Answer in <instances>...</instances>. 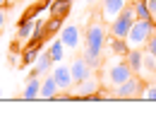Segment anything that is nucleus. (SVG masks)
<instances>
[{
  "mask_svg": "<svg viewBox=\"0 0 156 140\" xmlns=\"http://www.w3.org/2000/svg\"><path fill=\"white\" fill-rule=\"evenodd\" d=\"M84 44H87V48H84V58L89 60V65L91 68H98L101 65V51H103V46H106V27H103V17L98 20L89 22V27H87V32H84Z\"/></svg>",
  "mask_w": 156,
  "mask_h": 140,
  "instance_id": "f257e3e1",
  "label": "nucleus"
},
{
  "mask_svg": "<svg viewBox=\"0 0 156 140\" xmlns=\"http://www.w3.org/2000/svg\"><path fill=\"white\" fill-rule=\"evenodd\" d=\"M156 32V22L154 20H137L127 34V44L130 48H139V46H147V41L151 39V34Z\"/></svg>",
  "mask_w": 156,
  "mask_h": 140,
  "instance_id": "f03ea898",
  "label": "nucleus"
},
{
  "mask_svg": "<svg viewBox=\"0 0 156 140\" xmlns=\"http://www.w3.org/2000/svg\"><path fill=\"white\" fill-rule=\"evenodd\" d=\"M135 22H137L135 5H125L122 12H120L115 20H113V24H111V34H113V36H120V39H127V34H130V29H132Z\"/></svg>",
  "mask_w": 156,
  "mask_h": 140,
  "instance_id": "7ed1b4c3",
  "label": "nucleus"
},
{
  "mask_svg": "<svg viewBox=\"0 0 156 140\" xmlns=\"http://www.w3.org/2000/svg\"><path fill=\"white\" fill-rule=\"evenodd\" d=\"M142 94H144V82L139 80L137 75H132L130 80H125L122 85L115 87L118 99H135V97H142Z\"/></svg>",
  "mask_w": 156,
  "mask_h": 140,
  "instance_id": "20e7f679",
  "label": "nucleus"
},
{
  "mask_svg": "<svg viewBox=\"0 0 156 140\" xmlns=\"http://www.w3.org/2000/svg\"><path fill=\"white\" fill-rule=\"evenodd\" d=\"M132 75H135V70L127 65V60L122 58L120 63L111 65V70H108V75H106V78H108V82H111L113 87H118V85H122L125 80H130Z\"/></svg>",
  "mask_w": 156,
  "mask_h": 140,
  "instance_id": "39448f33",
  "label": "nucleus"
},
{
  "mask_svg": "<svg viewBox=\"0 0 156 140\" xmlns=\"http://www.w3.org/2000/svg\"><path fill=\"white\" fill-rule=\"evenodd\" d=\"M70 70H72V80H75V85L82 80H87V78H91V65H89V60L84 58V56H77V58L72 60V65H70Z\"/></svg>",
  "mask_w": 156,
  "mask_h": 140,
  "instance_id": "423d86ee",
  "label": "nucleus"
},
{
  "mask_svg": "<svg viewBox=\"0 0 156 140\" xmlns=\"http://www.w3.org/2000/svg\"><path fill=\"white\" fill-rule=\"evenodd\" d=\"M122 0H103V5H101V17H103V22H113L122 12Z\"/></svg>",
  "mask_w": 156,
  "mask_h": 140,
  "instance_id": "0eeeda50",
  "label": "nucleus"
},
{
  "mask_svg": "<svg viewBox=\"0 0 156 140\" xmlns=\"http://www.w3.org/2000/svg\"><path fill=\"white\" fill-rule=\"evenodd\" d=\"M60 39L65 46H70V48H77L79 46V39H82V34H79V27L77 24H67V27H62V32H60Z\"/></svg>",
  "mask_w": 156,
  "mask_h": 140,
  "instance_id": "6e6552de",
  "label": "nucleus"
},
{
  "mask_svg": "<svg viewBox=\"0 0 156 140\" xmlns=\"http://www.w3.org/2000/svg\"><path fill=\"white\" fill-rule=\"evenodd\" d=\"M96 89H98V82L94 80V78H87V80L77 82V87H75V99H87V97H91Z\"/></svg>",
  "mask_w": 156,
  "mask_h": 140,
  "instance_id": "1a4fd4ad",
  "label": "nucleus"
},
{
  "mask_svg": "<svg viewBox=\"0 0 156 140\" xmlns=\"http://www.w3.org/2000/svg\"><path fill=\"white\" fill-rule=\"evenodd\" d=\"M53 78H55V82H58L60 89H70L72 87V70L70 68H65V65H55L53 68Z\"/></svg>",
  "mask_w": 156,
  "mask_h": 140,
  "instance_id": "9d476101",
  "label": "nucleus"
},
{
  "mask_svg": "<svg viewBox=\"0 0 156 140\" xmlns=\"http://www.w3.org/2000/svg\"><path fill=\"white\" fill-rule=\"evenodd\" d=\"M41 94V80L39 75H29V80H27V85H24V92H22V99H39Z\"/></svg>",
  "mask_w": 156,
  "mask_h": 140,
  "instance_id": "9b49d317",
  "label": "nucleus"
},
{
  "mask_svg": "<svg viewBox=\"0 0 156 140\" xmlns=\"http://www.w3.org/2000/svg\"><path fill=\"white\" fill-rule=\"evenodd\" d=\"M53 56H51V51H41L39 53V58H36V65H34V75H43V73H48L51 68H53Z\"/></svg>",
  "mask_w": 156,
  "mask_h": 140,
  "instance_id": "f8f14e48",
  "label": "nucleus"
},
{
  "mask_svg": "<svg viewBox=\"0 0 156 140\" xmlns=\"http://www.w3.org/2000/svg\"><path fill=\"white\" fill-rule=\"evenodd\" d=\"M58 82H55V78L51 75V78H46V80L41 82V99H55V94H58Z\"/></svg>",
  "mask_w": 156,
  "mask_h": 140,
  "instance_id": "ddd939ff",
  "label": "nucleus"
},
{
  "mask_svg": "<svg viewBox=\"0 0 156 140\" xmlns=\"http://www.w3.org/2000/svg\"><path fill=\"white\" fill-rule=\"evenodd\" d=\"M70 7H72V0H53V2H51V12H53V17H58V20H65V17L70 15Z\"/></svg>",
  "mask_w": 156,
  "mask_h": 140,
  "instance_id": "4468645a",
  "label": "nucleus"
},
{
  "mask_svg": "<svg viewBox=\"0 0 156 140\" xmlns=\"http://www.w3.org/2000/svg\"><path fill=\"white\" fill-rule=\"evenodd\" d=\"M125 60H127V65L135 70V75L137 73H142V63H144V53L139 51V48H130L127 51V56H125Z\"/></svg>",
  "mask_w": 156,
  "mask_h": 140,
  "instance_id": "2eb2a0df",
  "label": "nucleus"
},
{
  "mask_svg": "<svg viewBox=\"0 0 156 140\" xmlns=\"http://www.w3.org/2000/svg\"><path fill=\"white\" fill-rule=\"evenodd\" d=\"M108 44H111V51L113 53H118V56H127V51H130V44H127V39H120V36H113L111 34V39H108Z\"/></svg>",
  "mask_w": 156,
  "mask_h": 140,
  "instance_id": "dca6fc26",
  "label": "nucleus"
},
{
  "mask_svg": "<svg viewBox=\"0 0 156 140\" xmlns=\"http://www.w3.org/2000/svg\"><path fill=\"white\" fill-rule=\"evenodd\" d=\"M34 29H36V22H34V20H27V17H22L20 29H17V36H20L22 41H24V39H31Z\"/></svg>",
  "mask_w": 156,
  "mask_h": 140,
  "instance_id": "f3484780",
  "label": "nucleus"
},
{
  "mask_svg": "<svg viewBox=\"0 0 156 140\" xmlns=\"http://www.w3.org/2000/svg\"><path fill=\"white\" fill-rule=\"evenodd\" d=\"M135 15H137V20H154L147 0H137V2H135Z\"/></svg>",
  "mask_w": 156,
  "mask_h": 140,
  "instance_id": "a211bd4d",
  "label": "nucleus"
},
{
  "mask_svg": "<svg viewBox=\"0 0 156 140\" xmlns=\"http://www.w3.org/2000/svg\"><path fill=\"white\" fill-rule=\"evenodd\" d=\"M62 46H65V44H62V39L53 41V44L48 46V51H51V56H53V60H55V63H60V60H62Z\"/></svg>",
  "mask_w": 156,
  "mask_h": 140,
  "instance_id": "6ab92c4d",
  "label": "nucleus"
},
{
  "mask_svg": "<svg viewBox=\"0 0 156 140\" xmlns=\"http://www.w3.org/2000/svg\"><path fill=\"white\" fill-rule=\"evenodd\" d=\"M142 70H147V73L156 75V56H151L149 51L144 53V63H142Z\"/></svg>",
  "mask_w": 156,
  "mask_h": 140,
  "instance_id": "aec40b11",
  "label": "nucleus"
},
{
  "mask_svg": "<svg viewBox=\"0 0 156 140\" xmlns=\"http://www.w3.org/2000/svg\"><path fill=\"white\" fill-rule=\"evenodd\" d=\"M36 58H39V46H34V44H31V48H29V51H24L22 63H24V65H29V63H34Z\"/></svg>",
  "mask_w": 156,
  "mask_h": 140,
  "instance_id": "412c9836",
  "label": "nucleus"
},
{
  "mask_svg": "<svg viewBox=\"0 0 156 140\" xmlns=\"http://www.w3.org/2000/svg\"><path fill=\"white\" fill-rule=\"evenodd\" d=\"M142 99H151V101H156V85L144 87V94H142Z\"/></svg>",
  "mask_w": 156,
  "mask_h": 140,
  "instance_id": "4be33fe9",
  "label": "nucleus"
},
{
  "mask_svg": "<svg viewBox=\"0 0 156 140\" xmlns=\"http://www.w3.org/2000/svg\"><path fill=\"white\" fill-rule=\"evenodd\" d=\"M147 51H149L151 56H156V32L151 34V39L147 41Z\"/></svg>",
  "mask_w": 156,
  "mask_h": 140,
  "instance_id": "5701e85b",
  "label": "nucleus"
},
{
  "mask_svg": "<svg viewBox=\"0 0 156 140\" xmlns=\"http://www.w3.org/2000/svg\"><path fill=\"white\" fill-rule=\"evenodd\" d=\"M149 2V10H151V17H154V22H156V0H147Z\"/></svg>",
  "mask_w": 156,
  "mask_h": 140,
  "instance_id": "b1692460",
  "label": "nucleus"
},
{
  "mask_svg": "<svg viewBox=\"0 0 156 140\" xmlns=\"http://www.w3.org/2000/svg\"><path fill=\"white\" fill-rule=\"evenodd\" d=\"M2 27H5V12H2V7H0V32H2Z\"/></svg>",
  "mask_w": 156,
  "mask_h": 140,
  "instance_id": "393cba45",
  "label": "nucleus"
},
{
  "mask_svg": "<svg viewBox=\"0 0 156 140\" xmlns=\"http://www.w3.org/2000/svg\"><path fill=\"white\" fill-rule=\"evenodd\" d=\"M5 5H10V2L7 0H0V7H5Z\"/></svg>",
  "mask_w": 156,
  "mask_h": 140,
  "instance_id": "a878e982",
  "label": "nucleus"
},
{
  "mask_svg": "<svg viewBox=\"0 0 156 140\" xmlns=\"http://www.w3.org/2000/svg\"><path fill=\"white\" fill-rule=\"evenodd\" d=\"M7 2H20V0H7Z\"/></svg>",
  "mask_w": 156,
  "mask_h": 140,
  "instance_id": "bb28decb",
  "label": "nucleus"
},
{
  "mask_svg": "<svg viewBox=\"0 0 156 140\" xmlns=\"http://www.w3.org/2000/svg\"><path fill=\"white\" fill-rule=\"evenodd\" d=\"M0 97H2V89H0Z\"/></svg>",
  "mask_w": 156,
  "mask_h": 140,
  "instance_id": "cd10ccee",
  "label": "nucleus"
},
{
  "mask_svg": "<svg viewBox=\"0 0 156 140\" xmlns=\"http://www.w3.org/2000/svg\"><path fill=\"white\" fill-rule=\"evenodd\" d=\"M89 2H94V0H89Z\"/></svg>",
  "mask_w": 156,
  "mask_h": 140,
  "instance_id": "c85d7f7f",
  "label": "nucleus"
}]
</instances>
